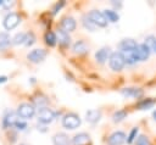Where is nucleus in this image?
<instances>
[{
	"mask_svg": "<svg viewBox=\"0 0 156 145\" xmlns=\"http://www.w3.org/2000/svg\"><path fill=\"white\" fill-rule=\"evenodd\" d=\"M108 65H110V68L115 72H119L123 69L124 65H126V61L122 56V54L119 51H115V52H111L110 55V58H108Z\"/></svg>",
	"mask_w": 156,
	"mask_h": 145,
	"instance_id": "obj_1",
	"label": "nucleus"
},
{
	"mask_svg": "<svg viewBox=\"0 0 156 145\" xmlns=\"http://www.w3.org/2000/svg\"><path fill=\"white\" fill-rule=\"evenodd\" d=\"M82 121H80V117L77 115V113H73V112H69V113H66L62 118V126L66 128V129H76L80 126Z\"/></svg>",
	"mask_w": 156,
	"mask_h": 145,
	"instance_id": "obj_2",
	"label": "nucleus"
},
{
	"mask_svg": "<svg viewBox=\"0 0 156 145\" xmlns=\"http://www.w3.org/2000/svg\"><path fill=\"white\" fill-rule=\"evenodd\" d=\"M87 16H88V18L93 22V24H95V27L98 26V27L104 28V27L107 26V22H108L107 18L105 17L104 12H101V11H99V10H91Z\"/></svg>",
	"mask_w": 156,
	"mask_h": 145,
	"instance_id": "obj_3",
	"label": "nucleus"
},
{
	"mask_svg": "<svg viewBox=\"0 0 156 145\" xmlns=\"http://www.w3.org/2000/svg\"><path fill=\"white\" fill-rule=\"evenodd\" d=\"M17 115L18 117L23 118V119H30L34 117L35 115V107L32 105V104H27V102H23L18 106L17 108Z\"/></svg>",
	"mask_w": 156,
	"mask_h": 145,
	"instance_id": "obj_4",
	"label": "nucleus"
},
{
	"mask_svg": "<svg viewBox=\"0 0 156 145\" xmlns=\"http://www.w3.org/2000/svg\"><path fill=\"white\" fill-rule=\"evenodd\" d=\"M56 117V113L54 110L49 108V107H41L39 108V112H38V121L43 124H49L51 123Z\"/></svg>",
	"mask_w": 156,
	"mask_h": 145,
	"instance_id": "obj_5",
	"label": "nucleus"
},
{
	"mask_svg": "<svg viewBox=\"0 0 156 145\" xmlns=\"http://www.w3.org/2000/svg\"><path fill=\"white\" fill-rule=\"evenodd\" d=\"M21 22V17L18 13H15V12H11L9 15H6V17L4 18L2 21V24H4V28L6 30H11L13 28H16Z\"/></svg>",
	"mask_w": 156,
	"mask_h": 145,
	"instance_id": "obj_6",
	"label": "nucleus"
},
{
	"mask_svg": "<svg viewBox=\"0 0 156 145\" xmlns=\"http://www.w3.org/2000/svg\"><path fill=\"white\" fill-rule=\"evenodd\" d=\"M126 140H127L126 134L121 130H117V132H113L108 136L107 143H108V145H122V144L126 143Z\"/></svg>",
	"mask_w": 156,
	"mask_h": 145,
	"instance_id": "obj_7",
	"label": "nucleus"
},
{
	"mask_svg": "<svg viewBox=\"0 0 156 145\" xmlns=\"http://www.w3.org/2000/svg\"><path fill=\"white\" fill-rule=\"evenodd\" d=\"M45 56H46V51L44 49H34L27 55V58L33 63H39L45 58Z\"/></svg>",
	"mask_w": 156,
	"mask_h": 145,
	"instance_id": "obj_8",
	"label": "nucleus"
},
{
	"mask_svg": "<svg viewBox=\"0 0 156 145\" xmlns=\"http://www.w3.org/2000/svg\"><path fill=\"white\" fill-rule=\"evenodd\" d=\"M20 121V117L17 113L15 112H7L5 116H4V119H2V126L4 128H11V127H15L16 123Z\"/></svg>",
	"mask_w": 156,
	"mask_h": 145,
	"instance_id": "obj_9",
	"label": "nucleus"
},
{
	"mask_svg": "<svg viewBox=\"0 0 156 145\" xmlns=\"http://www.w3.org/2000/svg\"><path fill=\"white\" fill-rule=\"evenodd\" d=\"M61 29L66 33H69V32H73L76 29V19L73 17H69V16H66L61 19Z\"/></svg>",
	"mask_w": 156,
	"mask_h": 145,
	"instance_id": "obj_10",
	"label": "nucleus"
},
{
	"mask_svg": "<svg viewBox=\"0 0 156 145\" xmlns=\"http://www.w3.org/2000/svg\"><path fill=\"white\" fill-rule=\"evenodd\" d=\"M126 61L127 65H134L139 61L138 58V52H136V49L134 50H127V51H119Z\"/></svg>",
	"mask_w": 156,
	"mask_h": 145,
	"instance_id": "obj_11",
	"label": "nucleus"
},
{
	"mask_svg": "<svg viewBox=\"0 0 156 145\" xmlns=\"http://www.w3.org/2000/svg\"><path fill=\"white\" fill-rule=\"evenodd\" d=\"M110 55H111V51H110V48H101L100 50H98L96 52H95V60H96V62L98 63H100V65H102V63H105L108 58H110Z\"/></svg>",
	"mask_w": 156,
	"mask_h": 145,
	"instance_id": "obj_12",
	"label": "nucleus"
},
{
	"mask_svg": "<svg viewBox=\"0 0 156 145\" xmlns=\"http://www.w3.org/2000/svg\"><path fill=\"white\" fill-rule=\"evenodd\" d=\"M118 48H119V51H127V50H134L138 48V43L134 40V39H123L119 41L118 44Z\"/></svg>",
	"mask_w": 156,
	"mask_h": 145,
	"instance_id": "obj_13",
	"label": "nucleus"
},
{
	"mask_svg": "<svg viewBox=\"0 0 156 145\" xmlns=\"http://www.w3.org/2000/svg\"><path fill=\"white\" fill-rule=\"evenodd\" d=\"M122 95L127 96V97H134V99H139L143 96V90L140 88H124L121 90Z\"/></svg>",
	"mask_w": 156,
	"mask_h": 145,
	"instance_id": "obj_14",
	"label": "nucleus"
},
{
	"mask_svg": "<svg viewBox=\"0 0 156 145\" xmlns=\"http://www.w3.org/2000/svg\"><path fill=\"white\" fill-rule=\"evenodd\" d=\"M90 143V136L87 133H78L72 138L73 145H88Z\"/></svg>",
	"mask_w": 156,
	"mask_h": 145,
	"instance_id": "obj_15",
	"label": "nucleus"
},
{
	"mask_svg": "<svg viewBox=\"0 0 156 145\" xmlns=\"http://www.w3.org/2000/svg\"><path fill=\"white\" fill-rule=\"evenodd\" d=\"M136 52H138V58L139 61H146L150 56V49L146 46L145 43L143 44H138V48H136Z\"/></svg>",
	"mask_w": 156,
	"mask_h": 145,
	"instance_id": "obj_16",
	"label": "nucleus"
},
{
	"mask_svg": "<svg viewBox=\"0 0 156 145\" xmlns=\"http://www.w3.org/2000/svg\"><path fill=\"white\" fill-rule=\"evenodd\" d=\"M88 51H89V46L85 44V41L78 40V41L74 43V45H73V52L74 54L83 55V54H87Z\"/></svg>",
	"mask_w": 156,
	"mask_h": 145,
	"instance_id": "obj_17",
	"label": "nucleus"
},
{
	"mask_svg": "<svg viewBox=\"0 0 156 145\" xmlns=\"http://www.w3.org/2000/svg\"><path fill=\"white\" fill-rule=\"evenodd\" d=\"M52 141H54V145H68L69 144L68 136L65 133H57V134H55L54 138H52Z\"/></svg>",
	"mask_w": 156,
	"mask_h": 145,
	"instance_id": "obj_18",
	"label": "nucleus"
},
{
	"mask_svg": "<svg viewBox=\"0 0 156 145\" xmlns=\"http://www.w3.org/2000/svg\"><path fill=\"white\" fill-rule=\"evenodd\" d=\"M87 117V121L90 122V123H96L100 118H101V111L99 110H89L85 115Z\"/></svg>",
	"mask_w": 156,
	"mask_h": 145,
	"instance_id": "obj_19",
	"label": "nucleus"
},
{
	"mask_svg": "<svg viewBox=\"0 0 156 145\" xmlns=\"http://www.w3.org/2000/svg\"><path fill=\"white\" fill-rule=\"evenodd\" d=\"M44 40H45L46 45H49V46H55L56 43H57V37H56V34H55L54 32L48 30V32L45 33V35H44Z\"/></svg>",
	"mask_w": 156,
	"mask_h": 145,
	"instance_id": "obj_20",
	"label": "nucleus"
},
{
	"mask_svg": "<svg viewBox=\"0 0 156 145\" xmlns=\"http://www.w3.org/2000/svg\"><path fill=\"white\" fill-rule=\"evenodd\" d=\"M11 43V38L6 32L0 33V50H5Z\"/></svg>",
	"mask_w": 156,
	"mask_h": 145,
	"instance_id": "obj_21",
	"label": "nucleus"
},
{
	"mask_svg": "<svg viewBox=\"0 0 156 145\" xmlns=\"http://www.w3.org/2000/svg\"><path fill=\"white\" fill-rule=\"evenodd\" d=\"M155 104H156V100L155 99H143L141 101H139L138 107L140 110H147V108H151Z\"/></svg>",
	"mask_w": 156,
	"mask_h": 145,
	"instance_id": "obj_22",
	"label": "nucleus"
},
{
	"mask_svg": "<svg viewBox=\"0 0 156 145\" xmlns=\"http://www.w3.org/2000/svg\"><path fill=\"white\" fill-rule=\"evenodd\" d=\"M69 37H68V33H66V32H63L62 29H60L58 30V38H57V41H58V44H61L62 46H67L68 44H69Z\"/></svg>",
	"mask_w": 156,
	"mask_h": 145,
	"instance_id": "obj_23",
	"label": "nucleus"
},
{
	"mask_svg": "<svg viewBox=\"0 0 156 145\" xmlns=\"http://www.w3.org/2000/svg\"><path fill=\"white\" fill-rule=\"evenodd\" d=\"M104 15L107 18V21H110V22H117L119 19L118 13L116 11H113V10H105L104 11Z\"/></svg>",
	"mask_w": 156,
	"mask_h": 145,
	"instance_id": "obj_24",
	"label": "nucleus"
},
{
	"mask_svg": "<svg viewBox=\"0 0 156 145\" xmlns=\"http://www.w3.org/2000/svg\"><path fill=\"white\" fill-rule=\"evenodd\" d=\"M145 44H146V46L150 49V51L156 52V37L149 35V37L145 39Z\"/></svg>",
	"mask_w": 156,
	"mask_h": 145,
	"instance_id": "obj_25",
	"label": "nucleus"
},
{
	"mask_svg": "<svg viewBox=\"0 0 156 145\" xmlns=\"http://www.w3.org/2000/svg\"><path fill=\"white\" fill-rule=\"evenodd\" d=\"M127 111L126 110H118V111H116L115 113H113V116H112V119H113V122H121V121H123L126 117H127Z\"/></svg>",
	"mask_w": 156,
	"mask_h": 145,
	"instance_id": "obj_26",
	"label": "nucleus"
},
{
	"mask_svg": "<svg viewBox=\"0 0 156 145\" xmlns=\"http://www.w3.org/2000/svg\"><path fill=\"white\" fill-rule=\"evenodd\" d=\"M26 41V33H17L13 39H12V43L15 45H20V44H24Z\"/></svg>",
	"mask_w": 156,
	"mask_h": 145,
	"instance_id": "obj_27",
	"label": "nucleus"
},
{
	"mask_svg": "<svg viewBox=\"0 0 156 145\" xmlns=\"http://www.w3.org/2000/svg\"><path fill=\"white\" fill-rule=\"evenodd\" d=\"M35 43V35L30 32V33H27L26 34V41H24V44L27 45V46H30V45H33Z\"/></svg>",
	"mask_w": 156,
	"mask_h": 145,
	"instance_id": "obj_28",
	"label": "nucleus"
},
{
	"mask_svg": "<svg viewBox=\"0 0 156 145\" xmlns=\"http://www.w3.org/2000/svg\"><path fill=\"white\" fill-rule=\"evenodd\" d=\"M83 24H84V27H85L87 29H89V30H94V29H95V24H93V22L88 18V16H84V17H83Z\"/></svg>",
	"mask_w": 156,
	"mask_h": 145,
	"instance_id": "obj_29",
	"label": "nucleus"
},
{
	"mask_svg": "<svg viewBox=\"0 0 156 145\" xmlns=\"http://www.w3.org/2000/svg\"><path fill=\"white\" fill-rule=\"evenodd\" d=\"M135 143H136V145H151L150 140H149L147 136H145V135H139Z\"/></svg>",
	"mask_w": 156,
	"mask_h": 145,
	"instance_id": "obj_30",
	"label": "nucleus"
},
{
	"mask_svg": "<svg viewBox=\"0 0 156 145\" xmlns=\"http://www.w3.org/2000/svg\"><path fill=\"white\" fill-rule=\"evenodd\" d=\"M136 133H138V128H133L132 129V132H130V134L127 136L128 139H127V141L130 144V143H133V140L136 138Z\"/></svg>",
	"mask_w": 156,
	"mask_h": 145,
	"instance_id": "obj_31",
	"label": "nucleus"
},
{
	"mask_svg": "<svg viewBox=\"0 0 156 145\" xmlns=\"http://www.w3.org/2000/svg\"><path fill=\"white\" fill-rule=\"evenodd\" d=\"M63 5H65V1H60V2H57V4L54 6V9H52V13H54V15H56V13H57V11H60V9H61Z\"/></svg>",
	"mask_w": 156,
	"mask_h": 145,
	"instance_id": "obj_32",
	"label": "nucleus"
},
{
	"mask_svg": "<svg viewBox=\"0 0 156 145\" xmlns=\"http://www.w3.org/2000/svg\"><path fill=\"white\" fill-rule=\"evenodd\" d=\"M17 129H21V130H23V129H26V127H27V124H26V122H22V121H18L17 123H16V126H15Z\"/></svg>",
	"mask_w": 156,
	"mask_h": 145,
	"instance_id": "obj_33",
	"label": "nucleus"
},
{
	"mask_svg": "<svg viewBox=\"0 0 156 145\" xmlns=\"http://www.w3.org/2000/svg\"><path fill=\"white\" fill-rule=\"evenodd\" d=\"M7 82V77L6 76H0V83H5Z\"/></svg>",
	"mask_w": 156,
	"mask_h": 145,
	"instance_id": "obj_34",
	"label": "nucleus"
},
{
	"mask_svg": "<svg viewBox=\"0 0 156 145\" xmlns=\"http://www.w3.org/2000/svg\"><path fill=\"white\" fill-rule=\"evenodd\" d=\"M4 5V0H0V6H2Z\"/></svg>",
	"mask_w": 156,
	"mask_h": 145,
	"instance_id": "obj_35",
	"label": "nucleus"
},
{
	"mask_svg": "<svg viewBox=\"0 0 156 145\" xmlns=\"http://www.w3.org/2000/svg\"><path fill=\"white\" fill-rule=\"evenodd\" d=\"M154 118H155V121H156V111H154Z\"/></svg>",
	"mask_w": 156,
	"mask_h": 145,
	"instance_id": "obj_36",
	"label": "nucleus"
}]
</instances>
